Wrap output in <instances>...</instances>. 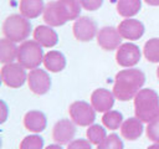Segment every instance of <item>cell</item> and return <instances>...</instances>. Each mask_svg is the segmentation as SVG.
Masks as SVG:
<instances>
[{"label":"cell","mask_w":159,"mask_h":149,"mask_svg":"<svg viewBox=\"0 0 159 149\" xmlns=\"http://www.w3.org/2000/svg\"><path fill=\"white\" fill-rule=\"evenodd\" d=\"M142 57V52L139 50V46H137L133 42H125L122 43L116 52V61L120 67L130 68L134 67Z\"/></svg>","instance_id":"9"},{"label":"cell","mask_w":159,"mask_h":149,"mask_svg":"<svg viewBox=\"0 0 159 149\" xmlns=\"http://www.w3.org/2000/svg\"><path fill=\"white\" fill-rule=\"evenodd\" d=\"M157 77H158V79H159V66H158V68H157Z\"/></svg>","instance_id":"34"},{"label":"cell","mask_w":159,"mask_h":149,"mask_svg":"<svg viewBox=\"0 0 159 149\" xmlns=\"http://www.w3.org/2000/svg\"><path fill=\"white\" fill-rule=\"evenodd\" d=\"M31 22L21 14H12L2 22V34L14 42H24L31 34Z\"/></svg>","instance_id":"4"},{"label":"cell","mask_w":159,"mask_h":149,"mask_svg":"<svg viewBox=\"0 0 159 149\" xmlns=\"http://www.w3.org/2000/svg\"><path fill=\"white\" fill-rule=\"evenodd\" d=\"M45 149H62V147H61V144H50V145H47Z\"/></svg>","instance_id":"31"},{"label":"cell","mask_w":159,"mask_h":149,"mask_svg":"<svg viewBox=\"0 0 159 149\" xmlns=\"http://www.w3.org/2000/svg\"><path fill=\"white\" fill-rule=\"evenodd\" d=\"M16 42L4 37L0 41V61L1 63H11L17 57V46Z\"/></svg>","instance_id":"20"},{"label":"cell","mask_w":159,"mask_h":149,"mask_svg":"<svg viewBox=\"0 0 159 149\" xmlns=\"http://www.w3.org/2000/svg\"><path fill=\"white\" fill-rule=\"evenodd\" d=\"M97 43L104 51H113L117 50L122 43V36L118 32V29L113 26H104L98 30L97 32Z\"/></svg>","instance_id":"11"},{"label":"cell","mask_w":159,"mask_h":149,"mask_svg":"<svg viewBox=\"0 0 159 149\" xmlns=\"http://www.w3.org/2000/svg\"><path fill=\"white\" fill-rule=\"evenodd\" d=\"M145 83V74L139 68H127L119 71L114 77L113 94L120 102L134 99L137 93Z\"/></svg>","instance_id":"1"},{"label":"cell","mask_w":159,"mask_h":149,"mask_svg":"<svg viewBox=\"0 0 159 149\" xmlns=\"http://www.w3.org/2000/svg\"><path fill=\"white\" fill-rule=\"evenodd\" d=\"M143 53L149 62L158 63L159 62V37H153L148 40L144 43Z\"/></svg>","instance_id":"23"},{"label":"cell","mask_w":159,"mask_h":149,"mask_svg":"<svg viewBox=\"0 0 159 149\" xmlns=\"http://www.w3.org/2000/svg\"><path fill=\"white\" fill-rule=\"evenodd\" d=\"M26 68H24L20 63H6L1 67V81L5 86L10 88H20L24 86L27 79Z\"/></svg>","instance_id":"7"},{"label":"cell","mask_w":159,"mask_h":149,"mask_svg":"<svg viewBox=\"0 0 159 149\" xmlns=\"http://www.w3.org/2000/svg\"><path fill=\"white\" fill-rule=\"evenodd\" d=\"M117 29H118V32L120 34V36L129 41L139 40L144 35V30H145L142 21H139L137 19H132V17L122 20L119 22V25L117 26Z\"/></svg>","instance_id":"13"},{"label":"cell","mask_w":159,"mask_h":149,"mask_svg":"<svg viewBox=\"0 0 159 149\" xmlns=\"http://www.w3.org/2000/svg\"><path fill=\"white\" fill-rule=\"evenodd\" d=\"M124 144L122 142V139L119 138V135L112 133L109 135H107L98 145L97 149H123Z\"/></svg>","instance_id":"25"},{"label":"cell","mask_w":159,"mask_h":149,"mask_svg":"<svg viewBox=\"0 0 159 149\" xmlns=\"http://www.w3.org/2000/svg\"><path fill=\"white\" fill-rule=\"evenodd\" d=\"M134 114L143 123L159 117V94L152 88H142L134 97Z\"/></svg>","instance_id":"3"},{"label":"cell","mask_w":159,"mask_h":149,"mask_svg":"<svg viewBox=\"0 0 159 149\" xmlns=\"http://www.w3.org/2000/svg\"><path fill=\"white\" fill-rule=\"evenodd\" d=\"M145 134L149 140L154 143H159V117L152 120L150 123H148L145 128Z\"/></svg>","instance_id":"27"},{"label":"cell","mask_w":159,"mask_h":149,"mask_svg":"<svg viewBox=\"0 0 159 149\" xmlns=\"http://www.w3.org/2000/svg\"><path fill=\"white\" fill-rule=\"evenodd\" d=\"M114 94L109 89L97 88L91 94V104L96 109V112L106 113L112 109L114 106Z\"/></svg>","instance_id":"14"},{"label":"cell","mask_w":159,"mask_h":149,"mask_svg":"<svg viewBox=\"0 0 159 149\" xmlns=\"http://www.w3.org/2000/svg\"><path fill=\"white\" fill-rule=\"evenodd\" d=\"M1 103H2V109H4V117H2V119H1V123H4V122H5V119H6V115H5V113H6V104H5V102H4V101H2Z\"/></svg>","instance_id":"32"},{"label":"cell","mask_w":159,"mask_h":149,"mask_svg":"<svg viewBox=\"0 0 159 149\" xmlns=\"http://www.w3.org/2000/svg\"><path fill=\"white\" fill-rule=\"evenodd\" d=\"M34 40L37 41L42 47H53L58 42L57 32L48 25H39L34 30Z\"/></svg>","instance_id":"16"},{"label":"cell","mask_w":159,"mask_h":149,"mask_svg":"<svg viewBox=\"0 0 159 149\" xmlns=\"http://www.w3.org/2000/svg\"><path fill=\"white\" fill-rule=\"evenodd\" d=\"M142 9V0H118L117 1V12L128 19L137 15Z\"/></svg>","instance_id":"21"},{"label":"cell","mask_w":159,"mask_h":149,"mask_svg":"<svg viewBox=\"0 0 159 149\" xmlns=\"http://www.w3.org/2000/svg\"><path fill=\"white\" fill-rule=\"evenodd\" d=\"M92 143L88 139H73L70 144H67L66 149H92Z\"/></svg>","instance_id":"28"},{"label":"cell","mask_w":159,"mask_h":149,"mask_svg":"<svg viewBox=\"0 0 159 149\" xmlns=\"http://www.w3.org/2000/svg\"><path fill=\"white\" fill-rule=\"evenodd\" d=\"M43 66L50 72H61L66 67V57L61 51H48L43 56Z\"/></svg>","instance_id":"19"},{"label":"cell","mask_w":159,"mask_h":149,"mask_svg":"<svg viewBox=\"0 0 159 149\" xmlns=\"http://www.w3.org/2000/svg\"><path fill=\"white\" fill-rule=\"evenodd\" d=\"M144 2L150 6H159V0H144Z\"/></svg>","instance_id":"30"},{"label":"cell","mask_w":159,"mask_h":149,"mask_svg":"<svg viewBox=\"0 0 159 149\" xmlns=\"http://www.w3.org/2000/svg\"><path fill=\"white\" fill-rule=\"evenodd\" d=\"M47 118L41 111H29L24 115V127L32 133H41L46 129Z\"/></svg>","instance_id":"15"},{"label":"cell","mask_w":159,"mask_h":149,"mask_svg":"<svg viewBox=\"0 0 159 149\" xmlns=\"http://www.w3.org/2000/svg\"><path fill=\"white\" fill-rule=\"evenodd\" d=\"M73 36L81 42H88L97 36L98 27L96 21L88 16H80L75 20L72 26Z\"/></svg>","instance_id":"8"},{"label":"cell","mask_w":159,"mask_h":149,"mask_svg":"<svg viewBox=\"0 0 159 149\" xmlns=\"http://www.w3.org/2000/svg\"><path fill=\"white\" fill-rule=\"evenodd\" d=\"M68 113L71 120L80 127H89L96 119V109L84 101L72 102L68 107Z\"/></svg>","instance_id":"6"},{"label":"cell","mask_w":159,"mask_h":149,"mask_svg":"<svg viewBox=\"0 0 159 149\" xmlns=\"http://www.w3.org/2000/svg\"><path fill=\"white\" fill-rule=\"evenodd\" d=\"M27 84L32 93L37 96L46 94L51 88V78L50 74L41 68H34L27 74Z\"/></svg>","instance_id":"10"},{"label":"cell","mask_w":159,"mask_h":149,"mask_svg":"<svg viewBox=\"0 0 159 149\" xmlns=\"http://www.w3.org/2000/svg\"><path fill=\"white\" fill-rule=\"evenodd\" d=\"M147 149H159V143H155V144H152L149 145Z\"/></svg>","instance_id":"33"},{"label":"cell","mask_w":159,"mask_h":149,"mask_svg":"<svg viewBox=\"0 0 159 149\" xmlns=\"http://www.w3.org/2000/svg\"><path fill=\"white\" fill-rule=\"evenodd\" d=\"M143 122L137 117L125 119L120 125V135L127 140H137L143 134Z\"/></svg>","instance_id":"17"},{"label":"cell","mask_w":159,"mask_h":149,"mask_svg":"<svg viewBox=\"0 0 159 149\" xmlns=\"http://www.w3.org/2000/svg\"><path fill=\"white\" fill-rule=\"evenodd\" d=\"M43 50L42 46L35 40H26L17 47V63H20L26 70L37 68L41 62H43Z\"/></svg>","instance_id":"5"},{"label":"cell","mask_w":159,"mask_h":149,"mask_svg":"<svg viewBox=\"0 0 159 149\" xmlns=\"http://www.w3.org/2000/svg\"><path fill=\"white\" fill-rule=\"evenodd\" d=\"M45 6L46 5L43 4V0H20L19 10L22 16L31 20L43 14Z\"/></svg>","instance_id":"18"},{"label":"cell","mask_w":159,"mask_h":149,"mask_svg":"<svg viewBox=\"0 0 159 149\" xmlns=\"http://www.w3.org/2000/svg\"><path fill=\"white\" fill-rule=\"evenodd\" d=\"M123 114L119 111H108L102 117V123L106 128L111 130L120 129V125L123 123Z\"/></svg>","instance_id":"22"},{"label":"cell","mask_w":159,"mask_h":149,"mask_svg":"<svg viewBox=\"0 0 159 149\" xmlns=\"http://www.w3.org/2000/svg\"><path fill=\"white\" fill-rule=\"evenodd\" d=\"M43 148V138L32 134L25 137L20 143V149H42Z\"/></svg>","instance_id":"26"},{"label":"cell","mask_w":159,"mask_h":149,"mask_svg":"<svg viewBox=\"0 0 159 149\" xmlns=\"http://www.w3.org/2000/svg\"><path fill=\"white\" fill-rule=\"evenodd\" d=\"M81 7L78 0H53L46 4L42 17L48 26L58 27L70 20L78 19Z\"/></svg>","instance_id":"2"},{"label":"cell","mask_w":159,"mask_h":149,"mask_svg":"<svg viewBox=\"0 0 159 149\" xmlns=\"http://www.w3.org/2000/svg\"><path fill=\"white\" fill-rule=\"evenodd\" d=\"M76 124L72 120L62 118L57 120L52 128V139L61 145L70 144L76 135Z\"/></svg>","instance_id":"12"},{"label":"cell","mask_w":159,"mask_h":149,"mask_svg":"<svg viewBox=\"0 0 159 149\" xmlns=\"http://www.w3.org/2000/svg\"><path fill=\"white\" fill-rule=\"evenodd\" d=\"M78 2L81 4V6L87 10V11H96L98 10L102 4H103V0H78Z\"/></svg>","instance_id":"29"},{"label":"cell","mask_w":159,"mask_h":149,"mask_svg":"<svg viewBox=\"0 0 159 149\" xmlns=\"http://www.w3.org/2000/svg\"><path fill=\"white\" fill-rule=\"evenodd\" d=\"M86 135H87V139L92 143V144H96L98 145L106 137H107V133H106V129L99 125V124H91L86 132Z\"/></svg>","instance_id":"24"}]
</instances>
